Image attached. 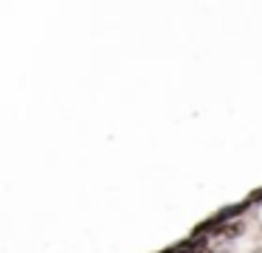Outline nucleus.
Wrapping results in <instances>:
<instances>
[{"instance_id": "nucleus-1", "label": "nucleus", "mask_w": 262, "mask_h": 253, "mask_svg": "<svg viewBox=\"0 0 262 253\" xmlns=\"http://www.w3.org/2000/svg\"><path fill=\"white\" fill-rule=\"evenodd\" d=\"M243 231V222H231V225H220V234L223 236H237Z\"/></svg>"}]
</instances>
